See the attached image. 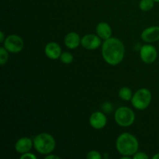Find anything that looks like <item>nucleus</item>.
I'll return each mask as SVG.
<instances>
[{
	"label": "nucleus",
	"mask_w": 159,
	"mask_h": 159,
	"mask_svg": "<svg viewBox=\"0 0 159 159\" xmlns=\"http://www.w3.org/2000/svg\"><path fill=\"white\" fill-rule=\"evenodd\" d=\"M102 56L108 65L116 66L124 60L125 48L120 39L110 37L104 40L102 45Z\"/></svg>",
	"instance_id": "1"
},
{
	"label": "nucleus",
	"mask_w": 159,
	"mask_h": 159,
	"mask_svg": "<svg viewBox=\"0 0 159 159\" xmlns=\"http://www.w3.org/2000/svg\"><path fill=\"white\" fill-rule=\"evenodd\" d=\"M116 148L121 155L131 157L138 152L139 142L134 135L125 132L118 136Z\"/></svg>",
	"instance_id": "2"
},
{
	"label": "nucleus",
	"mask_w": 159,
	"mask_h": 159,
	"mask_svg": "<svg viewBox=\"0 0 159 159\" xmlns=\"http://www.w3.org/2000/svg\"><path fill=\"white\" fill-rule=\"evenodd\" d=\"M34 148L38 153L43 155H48L54 151L56 141L54 137L48 133H40L35 136L33 140Z\"/></svg>",
	"instance_id": "3"
},
{
	"label": "nucleus",
	"mask_w": 159,
	"mask_h": 159,
	"mask_svg": "<svg viewBox=\"0 0 159 159\" xmlns=\"http://www.w3.org/2000/svg\"><path fill=\"white\" fill-rule=\"evenodd\" d=\"M152 95L150 90L146 88L138 89L131 99L132 106L138 110H144L147 109L151 104Z\"/></svg>",
	"instance_id": "4"
},
{
	"label": "nucleus",
	"mask_w": 159,
	"mask_h": 159,
	"mask_svg": "<svg viewBox=\"0 0 159 159\" xmlns=\"http://www.w3.org/2000/svg\"><path fill=\"white\" fill-rule=\"evenodd\" d=\"M114 120L120 127H130L135 121V113L130 107H120L115 111Z\"/></svg>",
	"instance_id": "5"
},
{
	"label": "nucleus",
	"mask_w": 159,
	"mask_h": 159,
	"mask_svg": "<svg viewBox=\"0 0 159 159\" xmlns=\"http://www.w3.org/2000/svg\"><path fill=\"white\" fill-rule=\"evenodd\" d=\"M3 47L9 51V53L12 54H17L20 53L24 47V41L23 38L16 34H10L6 37Z\"/></svg>",
	"instance_id": "6"
},
{
	"label": "nucleus",
	"mask_w": 159,
	"mask_h": 159,
	"mask_svg": "<svg viewBox=\"0 0 159 159\" xmlns=\"http://www.w3.org/2000/svg\"><path fill=\"white\" fill-rule=\"evenodd\" d=\"M140 57L145 64H152L158 57V51L153 45L144 44L140 50Z\"/></svg>",
	"instance_id": "7"
},
{
	"label": "nucleus",
	"mask_w": 159,
	"mask_h": 159,
	"mask_svg": "<svg viewBox=\"0 0 159 159\" xmlns=\"http://www.w3.org/2000/svg\"><path fill=\"white\" fill-rule=\"evenodd\" d=\"M101 40L102 39L97 34L96 35L93 34H89L82 37L81 40V45L86 50H96L101 45Z\"/></svg>",
	"instance_id": "8"
},
{
	"label": "nucleus",
	"mask_w": 159,
	"mask_h": 159,
	"mask_svg": "<svg viewBox=\"0 0 159 159\" xmlns=\"http://www.w3.org/2000/svg\"><path fill=\"white\" fill-rule=\"evenodd\" d=\"M107 124V117L105 113L101 111H96L91 114L89 117V124L96 130L104 128Z\"/></svg>",
	"instance_id": "9"
},
{
	"label": "nucleus",
	"mask_w": 159,
	"mask_h": 159,
	"mask_svg": "<svg viewBox=\"0 0 159 159\" xmlns=\"http://www.w3.org/2000/svg\"><path fill=\"white\" fill-rule=\"evenodd\" d=\"M141 39L146 43H154L159 40V26H152L142 31Z\"/></svg>",
	"instance_id": "10"
},
{
	"label": "nucleus",
	"mask_w": 159,
	"mask_h": 159,
	"mask_svg": "<svg viewBox=\"0 0 159 159\" xmlns=\"http://www.w3.org/2000/svg\"><path fill=\"white\" fill-rule=\"evenodd\" d=\"M44 53L48 58L52 60L60 58L62 54L61 46L56 42H50L47 43L44 48Z\"/></svg>",
	"instance_id": "11"
},
{
	"label": "nucleus",
	"mask_w": 159,
	"mask_h": 159,
	"mask_svg": "<svg viewBox=\"0 0 159 159\" xmlns=\"http://www.w3.org/2000/svg\"><path fill=\"white\" fill-rule=\"evenodd\" d=\"M34 147V141L30 138L23 137L17 140L15 144V150L17 153L24 154L30 152V151Z\"/></svg>",
	"instance_id": "12"
},
{
	"label": "nucleus",
	"mask_w": 159,
	"mask_h": 159,
	"mask_svg": "<svg viewBox=\"0 0 159 159\" xmlns=\"http://www.w3.org/2000/svg\"><path fill=\"white\" fill-rule=\"evenodd\" d=\"M81 37L77 33L70 32L65 35L64 42L65 45L69 49H75L80 45Z\"/></svg>",
	"instance_id": "13"
},
{
	"label": "nucleus",
	"mask_w": 159,
	"mask_h": 159,
	"mask_svg": "<svg viewBox=\"0 0 159 159\" xmlns=\"http://www.w3.org/2000/svg\"><path fill=\"white\" fill-rule=\"evenodd\" d=\"M96 34L100 37L102 40H107L112 37V28L106 22H100L97 24L96 28Z\"/></svg>",
	"instance_id": "14"
},
{
	"label": "nucleus",
	"mask_w": 159,
	"mask_h": 159,
	"mask_svg": "<svg viewBox=\"0 0 159 159\" xmlns=\"http://www.w3.org/2000/svg\"><path fill=\"white\" fill-rule=\"evenodd\" d=\"M119 97L122 100L124 101H130L131 100L132 97H133V94H132V90L128 87H122L119 90Z\"/></svg>",
	"instance_id": "15"
},
{
	"label": "nucleus",
	"mask_w": 159,
	"mask_h": 159,
	"mask_svg": "<svg viewBox=\"0 0 159 159\" xmlns=\"http://www.w3.org/2000/svg\"><path fill=\"white\" fill-rule=\"evenodd\" d=\"M155 2L154 0H141L139 2V8L143 12H148L153 9Z\"/></svg>",
	"instance_id": "16"
},
{
	"label": "nucleus",
	"mask_w": 159,
	"mask_h": 159,
	"mask_svg": "<svg viewBox=\"0 0 159 159\" xmlns=\"http://www.w3.org/2000/svg\"><path fill=\"white\" fill-rule=\"evenodd\" d=\"M8 59H9V51L4 47H1L0 48V64L2 66L7 63Z\"/></svg>",
	"instance_id": "17"
},
{
	"label": "nucleus",
	"mask_w": 159,
	"mask_h": 159,
	"mask_svg": "<svg viewBox=\"0 0 159 159\" xmlns=\"http://www.w3.org/2000/svg\"><path fill=\"white\" fill-rule=\"evenodd\" d=\"M60 60L62 63L66 64V65H69L74 60V57L72 54L69 52H63L60 57Z\"/></svg>",
	"instance_id": "18"
},
{
	"label": "nucleus",
	"mask_w": 159,
	"mask_h": 159,
	"mask_svg": "<svg viewBox=\"0 0 159 159\" xmlns=\"http://www.w3.org/2000/svg\"><path fill=\"white\" fill-rule=\"evenodd\" d=\"M86 158L88 159H101L102 158V155L98 151L92 150L87 154Z\"/></svg>",
	"instance_id": "19"
},
{
	"label": "nucleus",
	"mask_w": 159,
	"mask_h": 159,
	"mask_svg": "<svg viewBox=\"0 0 159 159\" xmlns=\"http://www.w3.org/2000/svg\"><path fill=\"white\" fill-rule=\"evenodd\" d=\"M148 158L149 157L147 154L141 152H138L137 153H135L134 155H133L134 159H148Z\"/></svg>",
	"instance_id": "20"
},
{
	"label": "nucleus",
	"mask_w": 159,
	"mask_h": 159,
	"mask_svg": "<svg viewBox=\"0 0 159 159\" xmlns=\"http://www.w3.org/2000/svg\"><path fill=\"white\" fill-rule=\"evenodd\" d=\"M102 109L106 113H110L113 110V106L110 102H104L102 106Z\"/></svg>",
	"instance_id": "21"
},
{
	"label": "nucleus",
	"mask_w": 159,
	"mask_h": 159,
	"mask_svg": "<svg viewBox=\"0 0 159 159\" xmlns=\"http://www.w3.org/2000/svg\"><path fill=\"white\" fill-rule=\"evenodd\" d=\"M21 159H26V158H30V159H36L37 156L35 155L32 153H30V152H26V153L22 154V155L20 156Z\"/></svg>",
	"instance_id": "22"
},
{
	"label": "nucleus",
	"mask_w": 159,
	"mask_h": 159,
	"mask_svg": "<svg viewBox=\"0 0 159 159\" xmlns=\"http://www.w3.org/2000/svg\"><path fill=\"white\" fill-rule=\"evenodd\" d=\"M45 159H60V157L57 156V155H51V154H49V155L45 156Z\"/></svg>",
	"instance_id": "23"
},
{
	"label": "nucleus",
	"mask_w": 159,
	"mask_h": 159,
	"mask_svg": "<svg viewBox=\"0 0 159 159\" xmlns=\"http://www.w3.org/2000/svg\"><path fill=\"white\" fill-rule=\"evenodd\" d=\"M5 40H6V38H5L4 33L2 31H1L0 32V43H4Z\"/></svg>",
	"instance_id": "24"
},
{
	"label": "nucleus",
	"mask_w": 159,
	"mask_h": 159,
	"mask_svg": "<svg viewBox=\"0 0 159 159\" xmlns=\"http://www.w3.org/2000/svg\"><path fill=\"white\" fill-rule=\"evenodd\" d=\"M152 159H159V153L154 155V156L152 157Z\"/></svg>",
	"instance_id": "25"
},
{
	"label": "nucleus",
	"mask_w": 159,
	"mask_h": 159,
	"mask_svg": "<svg viewBox=\"0 0 159 159\" xmlns=\"http://www.w3.org/2000/svg\"><path fill=\"white\" fill-rule=\"evenodd\" d=\"M154 1H155V2H159V0H154Z\"/></svg>",
	"instance_id": "26"
},
{
	"label": "nucleus",
	"mask_w": 159,
	"mask_h": 159,
	"mask_svg": "<svg viewBox=\"0 0 159 159\" xmlns=\"http://www.w3.org/2000/svg\"><path fill=\"white\" fill-rule=\"evenodd\" d=\"M158 48H159V43H158Z\"/></svg>",
	"instance_id": "27"
},
{
	"label": "nucleus",
	"mask_w": 159,
	"mask_h": 159,
	"mask_svg": "<svg viewBox=\"0 0 159 159\" xmlns=\"http://www.w3.org/2000/svg\"><path fill=\"white\" fill-rule=\"evenodd\" d=\"M68 1H70V0H68Z\"/></svg>",
	"instance_id": "28"
},
{
	"label": "nucleus",
	"mask_w": 159,
	"mask_h": 159,
	"mask_svg": "<svg viewBox=\"0 0 159 159\" xmlns=\"http://www.w3.org/2000/svg\"><path fill=\"white\" fill-rule=\"evenodd\" d=\"M12 1H13V0H12Z\"/></svg>",
	"instance_id": "29"
}]
</instances>
